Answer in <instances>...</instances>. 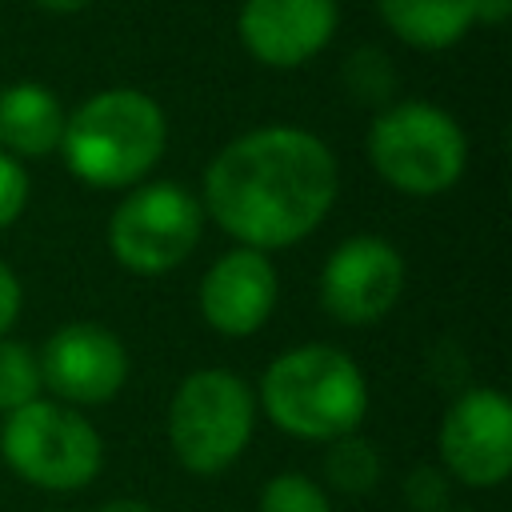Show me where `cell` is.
<instances>
[{
    "instance_id": "obj_21",
    "label": "cell",
    "mask_w": 512,
    "mask_h": 512,
    "mask_svg": "<svg viewBox=\"0 0 512 512\" xmlns=\"http://www.w3.org/2000/svg\"><path fill=\"white\" fill-rule=\"evenodd\" d=\"M20 304H24V288H20L16 272L0 260V340H4V336H8V328L16 324Z\"/></svg>"
},
{
    "instance_id": "obj_2",
    "label": "cell",
    "mask_w": 512,
    "mask_h": 512,
    "mask_svg": "<svg viewBox=\"0 0 512 512\" xmlns=\"http://www.w3.org/2000/svg\"><path fill=\"white\" fill-rule=\"evenodd\" d=\"M168 148L164 108L140 88H104L64 116L60 156L88 188L140 184Z\"/></svg>"
},
{
    "instance_id": "obj_20",
    "label": "cell",
    "mask_w": 512,
    "mask_h": 512,
    "mask_svg": "<svg viewBox=\"0 0 512 512\" xmlns=\"http://www.w3.org/2000/svg\"><path fill=\"white\" fill-rule=\"evenodd\" d=\"M404 500L412 512H444L448 508V472L420 464L404 476Z\"/></svg>"
},
{
    "instance_id": "obj_19",
    "label": "cell",
    "mask_w": 512,
    "mask_h": 512,
    "mask_svg": "<svg viewBox=\"0 0 512 512\" xmlns=\"http://www.w3.org/2000/svg\"><path fill=\"white\" fill-rule=\"evenodd\" d=\"M28 196H32V180H28L24 160L0 152V232L24 216Z\"/></svg>"
},
{
    "instance_id": "obj_23",
    "label": "cell",
    "mask_w": 512,
    "mask_h": 512,
    "mask_svg": "<svg viewBox=\"0 0 512 512\" xmlns=\"http://www.w3.org/2000/svg\"><path fill=\"white\" fill-rule=\"evenodd\" d=\"M36 8H44V12H52V16H72V12H84L92 0H32Z\"/></svg>"
},
{
    "instance_id": "obj_6",
    "label": "cell",
    "mask_w": 512,
    "mask_h": 512,
    "mask_svg": "<svg viewBox=\"0 0 512 512\" xmlns=\"http://www.w3.org/2000/svg\"><path fill=\"white\" fill-rule=\"evenodd\" d=\"M0 456L32 488L80 492L104 468V440L76 408L36 396L4 416Z\"/></svg>"
},
{
    "instance_id": "obj_25",
    "label": "cell",
    "mask_w": 512,
    "mask_h": 512,
    "mask_svg": "<svg viewBox=\"0 0 512 512\" xmlns=\"http://www.w3.org/2000/svg\"><path fill=\"white\" fill-rule=\"evenodd\" d=\"M444 512H468V508H444Z\"/></svg>"
},
{
    "instance_id": "obj_18",
    "label": "cell",
    "mask_w": 512,
    "mask_h": 512,
    "mask_svg": "<svg viewBox=\"0 0 512 512\" xmlns=\"http://www.w3.org/2000/svg\"><path fill=\"white\" fill-rule=\"evenodd\" d=\"M256 512H332L328 492L304 472H276L264 480Z\"/></svg>"
},
{
    "instance_id": "obj_22",
    "label": "cell",
    "mask_w": 512,
    "mask_h": 512,
    "mask_svg": "<svg viewBox=\"0 0 512 512\" xmlns=\"http://www.w3.org/2000/svg\"><path fill=\"white\" fill-rule=\"evenodd\" d=\"M468 8H472V24H488V28L512 16V0H468Z\"/></svg>"
},
{
    "instance_id": "obj_4",
    "label": "cell",
    "mask_w": 512,
    "mask_h": 512,
    "mask_svg": "<svg viewBox=\"0 0 512 512\" xmlns=\"http://www.w3.org/2000/svg\"><path fill=\"white\" fill-rule=\"evenodd\" d=\"M372 172L404 196L448 192L468 164V136L452 112L432 100H392L372 116L368 128Z\"/></svg>"
},
{
    "instance_id": "obj_16",
    "label": "cell",
    "mask_w": 512,
    "mask_h": 512,
    "mask_svg": "<svg viewBox=\"0 0 512 512\" xmlns=\"http://www.w3.org/2000/svg\"><path fill=\"white\" fill-rule=\"evenodd\" d=\"M344 84H348V92H352L360 104H372V108L380 112L384 104H392L396 68H392V60H388L380 48L364 44V48H356V52L344 60Z\"/></svg>"
},
{
    "instance_id": "obj_10",
    "label": "cell",
    "mask_w": 512,
    "mask_h": 512,
    "mask_svg": "<svg viewBox=\"0 0 512 512\" xmlns=\"http://www.w3.org/2000/svg\"><path fill=\"white\" fill-rule=\"evenodd\" d=\"M36 364H40V384L52 392V400L68 408L108 404L128 384V368H132L124 340L96 320L60 324L36 352Z\"/></svg>"
},
{
    "instance_id": "obj_14",
    "label": "cell",
    "mask_w": 512,
    "mask_h": 512,
    "mask_svg": "<svg viewBox=\"0 0 512 512\" xmlns=\"http://www.w3.org/2000/svg\"><path fill=\"white\" fill-rule=\"evenodd\" d=\"M372 4L384 28L400 44L420 48V52L452 48L472 28L468 0H372Z\"/></svg>"
},
{
    "instance_id": "obj_12",
    "label": "cell",
    "mask_w": 512,
    "mask_h": 512,
    "mask_svg": "<svg viewBox=\"0 0 512 512\" xmlns=\"http://www.w3.org/2000/svg\"><path fill=\"white\" fill-rule=\"evenodd\" d=\"M280 296V276L268 260V252L256 248H232L220 260L208 264L200 276V316L220 336H252L268 324Z\"/></svg>"
},
{
    "instance_id": "obj_5",
    "label": "cell",
    "mask_w": 512,
    "mask_h": 512,
    "mask_svg": "<svg viewBox=\"0 0 512 512\" xmlns=\"http://www.w3.org/2000/svg\"><path fill=\"white\" fill-rule=\"evenodd\" d=\"M256 428V392L228 368L188 372L168 404V444L184 472L220 476L232 468Z\"/></svg>"
},
{
    "instance_id": "obj_13",
    "label": "cell",
    "mask_w": 512,
    "mask_h": 512,
    "mask_svg": "<svg viewBox=\"0 0 512 512\" xmlns=\"http://www.w3.org/2000/svg\"><path fill=\"white\" fill-rule=\"evenodd\" d=\"M64 104L52 88L36 80H16L0 88V152L16 160H40L60 148Z\"/></svg>"
},
{
    "instance_id": "obj_17",
    "label": "cell",
    "mask_w": 512,
    "mask_h": 512,
    "mask_svg": "<svg viewBox=\"0 0 512 512\" xmlns=\"http://www.w3.org/2000/svg\"><path fill=\"white\" fill-rule=\"evenodd\" d=\"M40 364L36 352L20 340H0V416L40 396Z\"/></svg>"
},
{
    "instance_id": "obj_8",
    "label": "cell",
    "mask_w": 512,
    "mask_h": 512,
    "mask_svg": "<svg viewBox=\"0 0 512 512\" xmlns=\"http://www.w3.org/2000/svg\"><path fill=\"white\" fill-rule=\"evenodd\" d=\"M440 464L468 488H500L512 472V404L496 388H464L436 432Z\"/></svg>"
},
{
    "instance_id": "obj_24",
    "label": "cell",
    "mask_w": 512,
    "mask_h": 512,
    "mask_svg": "<svg viewBox=\"0 0 512 512\" xmlns=\"http://www.w3.org/2000/svg\"><path fill=\"white\" fill-rule=\"evenodd\" d=\"M96 512H156V508H152V504H144V500L120 496V500H108V504H100Z\"/></svg>"
},
{
    "instance_id": "obj_7",
    "label": "cell",
    "mask_w": 512,
    "mask_h": 512,
    "mask_svg": "<svg viewBox=\"0 0 512 512\" xmlns=\"http://www.w3.org/2000/svg\"><path fill=\"white\" fill-rule=\"evenodd\" d=\"M204 232L200 200L176 180H140L108 216V252L136 276L180 268Z\"/></svg>"
},
{
    "instance_id": "obj_9",
    "label": "cell",
    "mask_w": 512,
    "mask_h": 512,
    "mask_svg": "<svg viewBox=\"0 0 512 512\" xmlns=\"http://www.w3.org/2000/svg\"><path fill=\"white\" fill-rule=\"evenodd\" d=\"M404 292V256L384 236L340 240L320 268V308L348 328H368L392 312Z\"/></svg>"
},
{
    "instance_id": "obj_15",
    "label": "cell",
    "mask_w": 512,
    "mask_h": 512,
    "mask_svg": "<svg viewBox=\"0 0 512 512\" xmlns=\"http://www.w3.org/2000/svg\"><path fill=\"white\" fill-rule=\"evenodd\" d=\"M320 468H324L328 488H336V492H344V496H368V492L376 488L384 464H380V452H376V444H372L368 436L348 432V436L328 440Z\"/></svg>"
},
{
    "instance_id": "obj_3",
    "label": "cell",
    "mask_w": 512,
    "mask_h": 512,
    "mask_svg": "<svg viewBox=\"0 0 512 512\" xmlns=\"http://www.w3.org/2000/svg\"><path fill=\"white\" fill-rule=\"evenodd\" d=\"M260 408L280 432L328 444L360 428L368 412V380L344 348L320 340L296 344L264 368Z\"/></svg>"
},
{
    "instance_id": "obj_11",
    "label": "cell",
    "mask_w": 512,
    "mask_h": 512,
    "mask_svg": "<svg viewBox=\"0 0 512 512\" xmlns=\"http://www.w3.org/2000/svg\"><path fill=\"white\" fill-rule=\"evenodd\" d=\"M340 24V0H244L236 36L264 68H300L328 48Z\"/></svg>"
},
{
    "instance_id": "obj_1",
    "label": "cell",
    "mask_w": 512,
    "mask_h": 512,
    "mask_svg": "<svg viewBox=\"0 0 512 512\" xmlns=\"http://www.w3.org/2000/svg\"><path fill=\"white\" fill-rule=\"evenodd\" d=\"M340 192L332 148L300 124H264L228 140L204 168V216L256 252L300 244Z\"/></svg>"
}]
</instances>
